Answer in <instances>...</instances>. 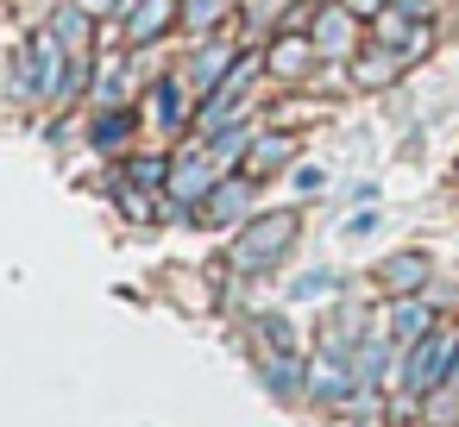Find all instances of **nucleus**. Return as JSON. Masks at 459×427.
Segmentation results:
<instances>
[{
    "label": "nucleus",
    "mask_w": 459,
    "mask_h": 427,
    "mask_svg": "<svg viewBox=\"0 0 459 427\" xmlns=\"http://www.w3.org/2000/svg\"><path fill=\"white\" fill-rule=\"evenodd\" d=\"M120 208H126V214H133V220H152V214H158V201H145V195H133V189H126V195H120Z\"/></svg>",
    "instance_id": "24"
},
{
    "label": "nucleus",
    "mask_w": 459,
    "mask_h": 427,
    "mask_svg": "<svg viewBox=\"0 0 459 427\" xmlns=\"http://www.w3.org/2000/svg\"><path fill=\"white\" fill-rule=\"evenodd\" d=\"M233 64H239V45H233V38H202V51H195V64H189V89H195V101H208V95L233 76Z\"/></svg>",
    "instance_id": "3"
},
{
    "label": "nucleus",
    "mask_w": 459,
    "mask_h": 427,
    "mask_svg": "<svg viewBox=\"0 0 459 427\" xmlns=\"http://www.w3.org/2000/svg\"><path fill=\"white\" fill-rule=\"evenodd\" d=\"M126 183H139V189H164V183H170V164H164V158H139V164H126Z\"/></svg>",
    "instance_id": "17"
},
{
    "label": "nucleus",
    "mask_w": 459,
    "mask_h": 427,
    "mask_svg": "<svg viewBox=\"0 0 459 427\" xmlns=\"http://www.w3.org/2000/svg\"><path fill=\"white\" fill-rule=\"evenodd\" d=\"M170 26H177V0H139L133 20H126V38L133 45H158Z\"/></svg>",
    "instance_id": "9"
},
{
    "label": "nucleus",
    "mask_w": 459,
    "mask_h": 427,
    "mask_svg": "<svg viewBox=\"0 0 459 427\" xmlns=\"http://www.w3.org/2000/svg\"><path fill=\"white\" fill-rule=\"evenodd\" d=\"M126 126H133V114H120V107H108V114H101V120L89 126V139H95L101 151H114V145L126 139Z\"/></svg>",
    "instance_id": "15"
},
{
    "label": "nucleus",
    "mask_w": 459,
    "mask_h": 427,
    "mask_svg": "<svg viewBox=\"0 0 459 427\" xmlns=\"http://www.w3.org/2000/svg\"><path fill=\"white\" fill-rule=\"evenodd\" d=\"M158 120H164V126L183 120V82H158Z\"/></svg>",
    "instance_id": "18"
},
{
    "label": "nucleus",
    "mask_w": 459,
    "mask_h": 427,
    "mask_svg": "<svg viewBox=\"0 0 459 427\" xmlns=\"http://www.w3.org/2000/svg\"><path fill=\"white\" fill-rule=\"evenodd\" d=\"M252 82H258V64H252V57H239V64H233V76L202 101V126H233V107H239V101H252Z\"/></svg>",
    "instance_id": "4"
},
{
    "label": "nucleus",
    "mask_w": 459,
    "mask_h": 427,
    "mask_svg": "<svg viewBox=\"0 0 459 427\" xmlns=\"http://www.w3.org/2000/svg\"><path fill=\"white\" fill-rule=\"evenodd\" d=\"M428 252H396L390 264H384V283H390V295H415L421 283H428Z\"/></svg>",
    "instance_id": "10"
},
{
    "label": "nucleus",
    "mask_w": 459,
    "mask_h": 427,
    "mask_svg": "<svg viewBox=\"0 0 459 427\" xmlns=\"http://www.w3.org/2000/svg\"><path fill=\"white\" fill-rule=\"evenodd\" d=\"M340 389H346V371H340L333 358H327V364H315V396H340Z\"/></svg>",
    "instance_id": "21"
},
{
    "label": "nucleus",
    "mask_w": 459,
    "mask_h": 427,
    "mask_svg": "<svg viewBox=\"0 0 459 427\" xmlns=\"http://www.w3.org/2000/svg\"><path fill=\"white\" fill-rule=\"evenodd\" d=\"M308 38H315L321 57H346V51L359 45V20H352V7H321L315 26H308Z\"/></svg>",
    "instance_id": "6"
},
{
    "label": "nucleus",
    "mask_w": 459,
    "mask_h": 427,
    "mask_svg": "<svg viewBox=\"0 0 459 427\" xmlns=\"http://www.w3.org/2000/svg\"><path fill=\"white\" fill-rule=\"evenodd\" d=\"M164 189H170V195H177L183 208H189V201L202 208V201L214 195V158H208V145H202V151H189V158H177V164H170V183H164Z\"/></svg>",
    "instance_id": "5"
},
{
    "label": "nucleus",
    "mask_w": 459,
    "mask_h": 427,
    "mask_svg": "<svg viewBox=\"0 0 459 427\" xmlns=\"http://www.w3.org/2000/svg\"><path fill=\"white\" fill-rule=\"evenodd\" d=\"M51 32H57V45H64L70 57H82V51H89V13L76 7V0H70V7H64L57 20H51Z\"/></svg>",
    "instance_id": "13"
},
{
    "label": "nucleus",
    "mask_w": 459,
    "mask_h": 427,
    "mask_svg": "<svg viewBox=\"0 0 459 427\" xmlns=\"http://www.w3.org/2000/svg\"><path fill=\"white\" fill-rule=\"evenodd\" d=\"M453 358H459L453 339H421V352H415V364H409V389H434V383L453 371Z\"/></svg>",
    "instance_id": "8"
},
{
    "label": "nucleus",
    "mask_w": 459,
    "mask_h": 427,
    "mask_svg": "<svg viewBox=\"0 0 459 427\" xmlns=\"http://www.w3.org/2000/svg\"><path fill=\"white\" fill-rule=\"evenodd\" d=\"M396 333H403V339H415V333H428V308H415V302H403V308H396Z\"/></svg>",
    "instance_id": "20"
},
{
    "label": "nucleus",
    "mask_w": 459,
    "mask_h": 427,
    "mask_svg": "<svg viewBox=\"0 0 459 427\" xmlns=\"http://www.w3.org/2000/svg\"><path fill=\"white\" fill-rule=\"evenodd\" d=\"M296 233H302V220H296V208H271V214H252L246 226H239V239H233V264L239 270H271L290 245H296Z\"/></svg>",
    "instance_id": "1"
},
{
    "label": "nucleus",
    "mask_w": 459,
    "mask_h": 427,
    "mask_svg": "<svg viewBox=\"0 0 459 427\" xmlns=\"http://www.w3.org/2000/svg\"><path fill=\"white\" fill-rule=\"evenodd\" d=\"M64 82H70V70H64V45H57V32L45 26V32L20 51L13 95H26V101H64Z\"/></svg>",
    "instance_id": "2"
},
{
    "label": "nucleus",
    "mask_w": 459,
    "mask_h": 427,
    "mask_svg": "<svg viewBox=\"0 0 459 427\" xmlns=\"http://www.w3.org/2000/svg\"><path fill=\"white\" fill-rule=\"evenodd\" d=\"M246 201H252V189H246V183H214V195L202 201V214H208V220H239V214H246Z\"/></svg>",
    "instance_id": "14"
},
{
    "label": "nucleus",
    "mask_w": 459,
    "mask_h": 427,
    "mask_svg": "<svg viewBox=\"0 0 459 427\" xmlns=\"http://www.w3.org/2000/svg\"><path fill=\"white\" fill-rule=\"evenodd\" d=\"M315 38L308 32H283V38H271V57H264V70L271 76H283V82H296V76H308L315 70Z\"/></svg>",
    "instance_id": "7"
},
{
    "label": "nucleus",
    "mask_w": 459,
    "mask_h": 427,
    "mask_svg": "<svg viewBox=\"0 0 459 427\" xmlns=\"http://www.w3.org/2000/svg\"><path fill=\"white\" fill-rule=\"evenodd\" d=\"M252 145H258V132L233 120V126H214V139H208V158H214V164H233V158H246Z\"/></svg>",
    "instance_id": "12"
},
{
    "label": "nucleus",
    "mask_w": 459,
    "mask_h": 427,
    "mask_svg": "<svg viewBox=\"0 0 459 427\" xmlns=\"http://www.w3.org/2000/svg\"><path fill=\"white\" fill-rule=\"evenodd\" d=\"M428 51H434V26H428V20H415V26L403 32V45H396V57H403V64H421Z\"/></svg>",
    "instance_id": "16"
},
{
    "label": "nucleus",
    "mask_w": 459,
    "mask_h": 427,
    "mask_svg": "<svg viewBox=\"0 0 459 427\" xmlns=\"http://www.w3.org/2000/svg\"><path fill=\"white\" fill-rule=\"evenodd\" d=\"M327 289H333V277H327V270H308V277L296 283V295H327Z\"/></svg>",
    "instance_id": "25"
},
{
    "label": "nucleus",
    "mask_w": 459,
    "mask_h": 427,
    "mask_svg": "<svg viewBox=\"0 0 459 427\" xmlns=\"http://www.w3.org/2000/svg\"><path fill=\"white\" fill-rule=\"evenodd\" d=\"M283 158H290V139L264 132V139H258V151H252V170H271V164H283Z\"/></svg>",
    "instance_id": "19"
},
{
    "label": "nucleus",
    "mask_w": 459,
    "mask_h": 427,
    "mask_svg": "<svg viewBox=\"0 0 459 427\" xmlns=\"http://www.w3.org/2000/svg\"><path fill=\"white\" fill-rule=\"evenodd\" d=\"M271 383H277V389H296V383H302V371H296L290 358H271Z\"/></svg>",
    "instance_id": "22"
},
{
    "label": "nucleus",
    "mask_w": 459,
    "mask_h": 427,
    "mask_svg": "<svg viewBox=\"0 0 459 427\" xmlns=\"http://www.w3.org/2000/svg\"><path fill=\"white\" fill-rule=\"evenodd\" d=\"M396 70H403L396 51H365V57H352V82H359V89H384V82H396Z\"/></svg>",
    "instance_id": "11"
},
{
    "label": "nucleus",
    "mask_w": 459,
    "mask_h": 427,
    "mask_svg": "<svg viewBox=\"0 0 459 427\" xmlns=\"http://www.w3.org/2000/svg\"><path fill=\"white\" fill-rule=\"evenodd\" d=\"M321 183H327V176H321L315 164H302V170H296V189H302V195H321Z\"/></svg>",
    "instance_id": "26"
},
{
    "label": "nucleus",
    "mask_w": 459,
    "mask_h": 427,
    "mask_svg": "<svg viewBox=\"0 0 459 427\" xmlns=\"http://www.w3.org/2000/svg\"><path fill=\"white\" fill-rule=\"evenodd\" d=\"M214 13H221V0H189L183 20H189V26H214Z\"/></svg>",
    "instance_id": "23"
},
{
    "label": "nucleus",
    "mask_w": 459,
    "mask_h": 427,
    "mask_svg": "<svg viewBox=\"0 0 459 427\" xmlns=\"http://www.w3.org/2000/svg\"><path fill=\"white\" fill-rule=\"evenodd\" d=\"M76 7H82V13H89V20H108V13H114V7H120V0H76Z\"/></svg>",
    "instance_id": "27"
}]
</instances>
